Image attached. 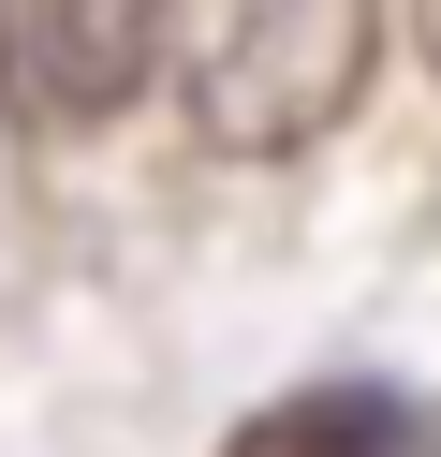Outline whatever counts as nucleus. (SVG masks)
<instances>
[{
	"label": "nucleus",
	"instance_id": "nucleus-1",
	"mask_svg": "<svg viewBox=\"0 0 441 457\" xmlns=\"http://www.w3.org/2000/svg\"><path fill=\"white\" fill-rule=\"evenodd\" d=\"M368 89V0H235L192 60V119L221 148H309Z\"/></svg>",
	"mask_w": 441,
	"mask_h": 457
},
{
	"label": "nucleus",
	"instance_id": "nucleus-2",
	"mask_svg": "<svg viewBox=\"0 0 441 457\" xmlns=\"http://www.w3.org/2000/svg\"><path fill=\"white\" fill-rule=\"evenodd\" d=\"M162 60V0H0V104L29 133H103Z\"/></svg>",
	"mask_w": 441,
	"mask_h": 457
},
{
	"label": "nucleus",
	"instance_id": "nucleus-3",
	"mask_svg": "<svg viewBox=\"0 0 441 457\" xmlns=\"http://www.w3.org/2000/svg\"><path fill=\"white\" fill-rule=\"evenodd\" d=\"M235 457H412V413H397V384H309L235 428Z\"/></svg>",
	"mask_w": 441,
	"mask_h": 457
},
{
	"label": "nucleus",
	"instance_id": "nucleus-4",
	"mask_svg": "<svg viewBox=\"0 0 441 457\" xmlns=\"http://www.w3.org/2000/svg\"><path fill=\"white\" fill-rule=\"evenodd\" d=\"M412 30H427V74H441V0H412Z\"/></svg>",
	"mask_w": 441,
	"mask_h": 457
}]
</instances>
